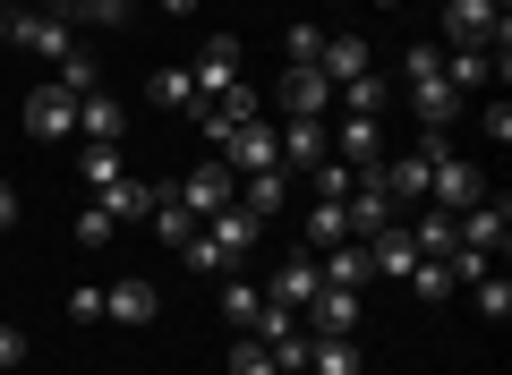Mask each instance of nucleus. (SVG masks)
Here are the masks:
<instances>
[{"label": "nucleus", "instance_id": "30", "mask_svg": "<svg viewBox=\"0 0 512 375\" xmlns=\"http://www.w3.org/2000/svg\"><path fill=\"white\" fill-rule=\"evenodd\" d=\"M342 239H350V214L333 197H316L308 205V248H342Z\"/></svg>", "mask_w": 512, "mask_h": 375}, {"label": "nucleus", "instance_id": "33", "mask_svg": "<svg viewBox=\"0 0 512 375\" xmlns=\"http://www.w3.org/2000/svg\"><path fill=\"white\" fill-rule=\"evenodd\" d=\"M308 188H316V197H333V205H342L350 188H359V162H333V154H325V162L308 171Z\"/></svg>", "mask_w": 512, "mask_h": 375}, {"label": "nucleus", "instance_id": "45", "mask_svg": "<svg viewBox=\"0 0 512 375\" xmlns=\"http://www.w3.org/2000/svg\"><path fill=\"white\" fill-rule=\"evenodd\" d=\"M128 9H154V0H128Z\"/></svg>", "mask_w": 512, "mask_h": 375}, {"label": "nucleus", "instance_id": "41", "mask_svg": "<svg viewBox=\"0 0 512 375\" xmlns=\"http://www.w3.org/2000/svg\"><path fill=\"white\" fill-rule=\"evenodd\" d=\"M18 358H26V333H18V324H0V375L18 367Z\"/></svg>", "mask_w": 512, "mask_h": 375}, {"label": "nucleus", "instance_id": "20", "mask_svg": "<svg viewBox=\"0 0 512 375\" xmlns=\"http://www.w3.org/2000/svg\"><path fill=\"white\" fill-rule=\"evenodd\" d=\"M154 197H163L154 179H111V188H103V197H94V205H103L111 222H146V214H154Z\"/></svg>", "mask_w": 512, "mask_h": 375}, {"label": "nucleus", "instance_id": "44", "mask_svg": "<svg viewBox=\"0 0 512 375\" xmlns=\"http://www.w3.org/2000/svg\"><path fill=\"white\" fill-rule=\"evenodd\" d=\"M26 9H52V18H69V0H26Z\"/></svg>", "mask_w": 512, "mask_h": 375}, {"label": "nucleus", "instance_id": "35", "mask_svg": "<svg viewBox=\"0 0 512 375\" xmlns=\"http://www.w3.org/2000/svg\"><path fill=\"white\" fill-rule=\"evenodd\" d=\"M470 290H478V316H487V324H504V316H512V282H504V273H478Z\"/></svg>", "mask_w": 512, "mask_h": 375}, {"label": "nucleus", "instance_id": "23", "mask_svg": "<svg viewBox=\"0 0 512 375\" xmlns=\"http://www.w3.org/2000/svg\"><path fill=\"white\" fill-rule=\"evenodd\" d=\"M103 316H120V324H154V282H137V273H128V282H111V290H103Z\"/></svg>", "mask_w": 512, "mask_h": 375}, {"label": "nucleus", "instance_id": "36", "mask_svg": "<svg viewBox=\"0 0 512 375\" xmlns=\"http://www.w3.org/2000/svg\"><path fill=\"white\" fill-rule=\"evenodd\" d=\"M60 86H69V94H77V103H86V94H94V86H103V77H94V60H86V52H69V60H60Z\"/></svg>", "mask_w": 512, "mask_h": 375}, {"label": "nucleus", "instance_id": "11", "mask_svg": "<svg viewBox=\"0 0 512 375\" xmlns=\"http://www.w3.org/2000/svg\"><path fill=\"white\" fill-rule=\"evenodd\" d=\"M274 145H282V171H316L333 154V137L316 120H274Z\"/></svg>", "mask_w": 512, "mask_h": 375}, {"label": "nucleus", "instance_id": "4", "mask_svg": "<svg viewBox=\"0 0 512 375\" xmlns=\"http://www.w3.org/2000/svg\"><path fill=\"white\" fill-rule=\"evenodd\" d=\"M171 197H180L188 214L205 222V214H222V205H239V171H231L222 154H205V162H197L188 179H171Z\"/></svg>", "mask_w": 512, "mask_h": 375}, {"label": "nucleus", "instance_id": "16", "mask_svg": "<svg viewBox=\"0 0 512 375\" xmlns=\"http://www.w3.org/2000/svg\"><path fill=\"white\" fill-rule=\"evenodd\" d=\"M77 137H86V145H120V137H128V120H120V103H111L103 86H94L86 103H77Z\"/></svg>", "mask_w": 512, "mask_h": 375}, {"label": "nucleus", "instance_id": "24", "mask_svg": "<svg viewBox=\"0 0 512 375\" xmlns=\"http://www.w3.org/2000/svg\"><path fill=\"white\" fill-rule=\"evenodd\" d=\"M146 222H154V239H163V248H188V239H197V231H205V222H197V214H188V205H180V197H171V188H163V197H154V214H146Z\"/></svg>", "mask_w": 512, "mask_h": 375}, {"label": "nucleus", "instance_id": "8", "mask_svg": "<svg viewBox=\"0 0 512 375\" xmlns=\"http://www.w3.org/2000/svg\"><path fill=\"white\" fill-rule=\"evenodd\" d=\"M222 162H231L239 179H248V171H282V145H274V120H248V128H231V145H222Z\"/></svg>", "mask_w": 512, "mask_h": 375}, {"label": "nucleus", "instance_id": "21", "mask_svg": "<svg viewBox=\"0 0 512 375\" xmlns=\"http://www.w3.org/2000/svg\"><path fill=\"white\" fill-rule=\"evenodd\" d=\"M402 231L419 239V256H453V248H461V231H453V214H444V205H419Z\"/></svg>", "mask_w": 512, "mask_h": 375}, {"label": "nucleus", "instance_id": "40", "mask_svg": "<svg viewBox=\"0 0 512 375\" xmlns=\"http://www.w3.org/2000/svg\"><path fill=\"white\" fill-rule=\"evenodd\" d=\"M487 137H495V145H512V103H504V94L487 103Z\"/></svg>", "mask_w": 512, "mask_h": 375}, {"label": "nucleus", "instance_id": "43", "mask_svg": "<svg viewBox=\"0 0 512 375\" xmlns=\"http://www.w3.org/2000/svg\"><path fill=\"white\" fill-rule=\"evenodd\" d=\"M154 9H163V18H197V0H154Z\"/></svg>", "mask_w": 512, "mask_h": 375}, {"label": "nucleus", "instance_id": "1", "mask_svg": "<svg viewBox=\"0 0 512 375\" xmlns=\"http://www.w3.org/2000/svg\"><path fill=\"white\" fill-rule=\"evenodd\" d=\"M402 86H410L419 128H453L461 120V94L444 86V52H436V43H410V52H402Z\"/></svg>", "mask_w": 512, "mask_h": 375}, {"label": "nucleus", "instance_id": "12", "mask_svg": "<svg viewBox=\"0 0 512 375\" xmlns=\"http://www.w3.org/2000/svg\"><path fill=\"white\" fill-rule=\"evenodd\" d=\"M410 265H419V239H410L402 222H384V231L367 239V273H384V282H410Z\"/></svg>", "mask_w": 512, "mask_h": 375}, {"label": "nucleus", "instance_id": "46", "mask_svg": "<svg viewBox=\"0 0 512 375\" xmlns=\"http://www.w3.org/2000/svg\"><path fill=\"white\" fill-rule=\"evenodd\" d=\"M376 9H402V0H376Z\"/></svg>", "mask_w": 512, "mask_h": 375}, {"label": "nucleus", "instance_id": "7", "mask_svg": "<svg viewBox=\"0 0 512 375\" xmlns=\"http://www.w3.org/2000/svg\"><path fill=\"white\" fill-rule=\"evenodd\" d=\"M453 231H461V248H478V256H495L512 239V205L504 197H478L470 214H453Z\"/></svg>", "mask_w": 512, "mask_h": 375}, {"label": "nucleus", "instance_id": "32", "mask_svg": "<svg viewBox=\"0 0 512 375\" xmlns=\"http://www.w3.org/2000/svg\"><path fill=\"white\" fill-rule=\"evenodd\" d=\"M77 179H86V188H111V179H128L120 145H86V154H77Z\"/></svg>", "mask_w": 512, "mask_h": 375}, {"label": "nucleus", "instance_id": "39", "mask_svg": "<svg viewBox=\"0 0 512 375\" xmlns=\"http://www.w3.org/2000/svg\"><path fill=\"white\" fill-rule=\"evenodd\" d=\"M69 316H77V324H94V316H103V290L77 282V290H69Z\"/></svg>", "mask_w": 512, "mask_h": 375}, {"label": "nucleus", "instance_id": "38", "mask_svg": "<svg viewBox=\"0 0 512 375\" xmlns=\"http://www.w3.org/2000/svg\"><path fill=\"white\" fill-rule=\"evenodd\" d=\"M111 231H120V222H111V214H103V205H77V239H86V248H103V239H111Z\"/></svg>", "mask_w": 512, "mask_h": 375}, {"label": "nucleus", "instance_id": "18", "mask_svg": "<svg viewBox=\"0 0 512 375\" xmlns=\"http://www.w3.org/2000/svg\"><path fill=\"white\" fill-rule=\"evenodd\" d=\"M333 162L376 171V162H384V128H376V120H342V128H333Z\"/></svg>", "mask_w": 512, "mask_h": 375}, {"label": "nucleus", "instance_id": "48", "mask_svg": "<svg viewBox=\"0 0 512 375\" xmlns=\"http://www.w3.org/2000/svg\"><path fill=\"white\" fill-rule=\"evenodd\" d=\"M291 375H308V367H291Z\"/></svg>", "mask_w": 512, "mask_h": 375}, {"label": "nucleus", "instance_id": "13", "mask_svg": "<svg viewBox=\"0 0 512 375\" xmlns=\"http://www.w3.org/2000/svg\"><path fill=\"white\" fill-rule=\"evenodd\" d=\"M205 239L222 248V265H239V256H248L256 239H265V222H256V214H239V205H222V214H205Z\"/></svg>", "mask_w": 512, "mask_h": 375}, {"label": "nucleus", "instance_id": "37", "mask_svg": "<svg viewBox=\"0 0 512 375\" xmlns=\"http://www.w3.org/2000/svg\"><path fill=\"white\" fill-rule=\"evenodd\" d=\"M256 307H265V290H248V282L222 290V316H231V324H256Z\"/></svg>", "mask_w": 512, "mask_h": 375}, {"label": "nucleus", "instance_id": "49", "mask_svg": "<svg viewBox=\"0 0 512 375\" xmlns=\"http://www.w3.org/2000/svg\"><path fill=\"white\" fill-rule=\"evenodd\" d=\"M342 9H350V0H342Z\"/></svg>", "mask_w": 512, "mask_h": 375}, {"label": "nucleus", "instance_id": "5", "mask_svg": "<svg viewBox=\"0 0 512 375\" xmlns=\"http://www.w3.org/2000/svg\"><path fill=\"white\" fill-rule=\"evenodd\" d=\"M478 197H495V188H487V171H478V162L444 154L436 171H427V205H444V214H470Z\"/></svg>", "mask_w": 512, "mask_h": 375}, {"label": "nucleus", "instance_id": "26", "mask_svg": "<svg viewBox=\"0 0 512 375\" xmlns=\"http://www.w3.org/2000/svg\"><path fill=\"white\" fill-rule=\"evenodd\" d=\"M154 103H163V111H188V120H197V77H188V60L154 69Z\"/></svg>", "mask_w": 512, "mask_h": 375}, {"label": "nucleus", "instance_id": "15", "mask_svg": "<svg viewBox=\"0 0 512 375\" xmlns=\"http://www.w3.org/2000/svg\"><path fill=\"white\" fill-rule=\"evenodd\" d=\"M316 282H333V290H359V282H376V273H367V239L316 248Z\"/></svg>", "mask_w": 512, "mask_h": 375}, {"label": "nucleus", "instance_id": "17", "mask_svg": "<svg viewBox=\"0 0 512 375\" xmlns=\"http://www.w3.org/2000/svg\"><path fill=\"white\" fill-rule=\"evenodd\" d=\"M316 290H325V282H316V256H291V265L274 273V290H265V299H274V307H291V316H308V299H316Z\"/></svg>", "mask_w": 512, "mask_h": 375}, {"label": "nucleus", "instance_id": "9", "mask_svg": "<svg viewBox=\"0 0 512 375\" xmlns=\"http://www.w3.org/2000/svg\"><path fill=\"white\" fill-rule=\"evenodd\" d=\"M188 77H197V103H214V94H231L239 86V43L231 35H214L197 60H188Z\"/></svg>", "mask_w": 512, "mask_h": 375}, {"label": "nucleus", "instance_id": "22", "mask_svg": "<svg viewBox=\"0 0 512 375\" xmlns=\"http://www.w3.org/2000/svg\"><path fill=\"white\" fill-rule=\"evenodd\" d=\"M308 375H359V341L350 333H308Z\"/></svg>", "mask_w": 512, "mask_h": 375}, {"label": "nucleus", "instance_id": "27", "mask_svg": "<svg viewBox=\"0 0 512 375\" xmlns=\"http://www.w3.org/2000/svg\"><path fill=\"white\" fill-rule=\"evenodd\" d=\"M495 77V52H444V86L453 94H478Z\"/></svg>", "mask_w": 512, "mask_h": 375}, {"label": "nucleus", "instance_id": "25", "mask_svg": "<svg viewBox=\"0 0 512 375\" xmlns=\"http://www.w3.org/2000/svg\"><path fill=\"white\" fill-rule=\"evenodd\" d=\"M316 69H325L333 86H350V77H367V43H359V35H325V52H316Z\"/></svg>", "mask_w": 512, "mask_h": 375}, {"label": "nucleus", "instance_id": "3", "mask_svg": "<svg viewBox=\"0 0 512 375\" xmlns=\"http://www.w3.org/2000/svg\"><path fill=\"white\" fill-rule=\"evenodd\" d=\"M18 128H26L35 145H60V137H77V94L60 86V77H52V86H35V94L18 103Z\"/></svg>", "mask_w": 512, "mask_h": 375}, {"label": "nucleus", "instance_id": "2", "mask_svg": "<svg viewBox=\"0 0 512 375\" xmlns=\"http://www.w3.org/2000/svg\"><path fill=\"white\" fill-rule=\"evenodd\" d=\"M0 43H18V52H43L60 69V60L77 52V26L69 18H52V9H26V0H9L0 9Z\"/></svg>", "mask_w": 512, "mask_h": 375}, {"label": "nucleus", "instance_id": "14", "mask_svg": "<svg viewBox=\"0 0 512 375\" xmlns=\"http://www.w3.org/2000/svg\"><path fill=\"white\" fill-rule=\"evenodd\" d=\"M299 324H308V333H359V290H333V282H325Z\"/></svg>", "mask_w": 512, "mask_h": 375}, {"label": "nucleus", "instance_id": "42", "mask_svg": "<svg viewBox=\"0 0 512 375\" xmlns=\"http://www.w3.org/2000/svg\"><path fill=\"white\" fill-rule=\"evenodd\" d=\"M9 222H18V188H9V179H0V231H9Z\"/></svg>", "mask_w": 512, "mask_h": 375}, {"label": "nucleus", "instance_id": "10", "mask_svg": "<svg viewBox=\"0 0 512 375\" xmlns=\"http://www.w3.org/2000/svg\"><path fill=\"white\" fill-rule=\"evenodd\" d=\"M282 111H291V120H325L333 111V77L325 69H282Z\"/></svg>", "mask_w": 512, "mask_h": 375}, {"label": "nucleus", "instance_id": "19", "mask_svg": "<svg viewBox=\"0 0 512 375\" xmlns=\"http://www.w3.org/2000/svg\"><path fill=\"white\" fill-rule=\"evenodd\" d=\"M282 197H291V171H248L239 179V214H256V222H274Z\"/></svg>", "mask_w": 512, "mask_h": 375}, {"label": "nucleus", "instance_id": "28", "mask_svg": "<svg viewBox=\"0 0 512 375\" xmlns=\"http://www.w3.org/2000/svg\"><path fill=\"white\" fill-rule=\"evenodd\" d=\"M128 18H137L128 0H69V26H94V35H120Z\"/></svg>", "mask_w": 512, "mask_h": 375}, {"label": "nucleus", "instance_id": "31", "mask_svg": "<svg viewBox=\"0 0 512 375\" xmlns=\"http://www.w3.org/2000/svg\"><path fill=\"white\" fill-rule=\"evenodd\" d=\"M316 52H325V26L291 18V35H282V69H316Z\"/></svg>", "mask_w": 512, "mask_h": 375}, {"label": "nucleus", "instance_id": "34", "mask_svg": "<svg viewBox=\"0 0 512 375\" xmlns=\"http://www.w3.org/2000/svg\"><path fill=\"white\" fill-rule=\"evenodd\" d=\"M231 375H282V358L265 350L256 333H239V341H231Z\"/></svg>", "mask_w": 512, "mask_h": 375}, {"label": "nucleus", "instance_id": "6", "mask_svg": "<svg viewBox=\"0 0 512 375\" xmlns=\"http://www.w3.org/2000/svg\"><path fill=\"white\" fill-rule=\"evenodd\" d=\"M436 9H444V35H453V52H487V43H495V18H504L495 0H436Z\"/></svg>", "mask_w": 512, "mask_h": 375}, {"label": "nucleus", "instance_id": "47", "mask_svg": "<svg viewBox=\"0 0 512 375\" xmlns=\"http://www.w3.org/2000/svg\"><path fill=\"white\" fill-rule=\"evenodd\" d=\"M495 9H512V0H495Z\"/></svg>", "mask_w": 512, "mask_h": 375}, {"label": "nucleus", "instance_id": "29", "mask_svg": "<svg viewBox=\"0 0 512 375\" xmlns=\"http://www.w3.org/2000/svg\"><path fill=\"white\" fill-rule=\"evenodd\" d=\"M453 265H444V256H419V265H410V299H427V307H436V299H453Z\"/></svg>", "mask_w": 512, "mask_h": 375}]
</instances>
